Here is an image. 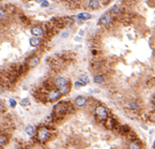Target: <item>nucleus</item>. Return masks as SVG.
I'll list each match as a JSON object with an SVG mask.
<instances>
[{"label":"nucleus","instance_id":"f257e3e1","mask_svg":"<svg viewBox=\"0 0 155 149\" xmlns=\"http://www.w3.org/2000/svg\"><path fill=\"white\" fill-rule=\"evenodd\" d=\"M49 137V130L46 127H41L38 130V140L41 142H45L47 141V139Z\"/></svg>","mask_w":155,"mask_h":149},{"label":"nucleus","instance_id":"f03ea898","mask_svg":"<svg viewBox=\"0 0 155 149\" xmlns=\"http://www.w3.org/2000/svg\"><path fill=\"white\" fill-rule=\"evenodd\" d=\"M94 112H96L97 117H99L101 120H104V119H106V118L108 117V111H107V109H106L104 106H101V105L96 108Z\"/></svg>","mask_w":155,"mask_h":149},{"label":"nucleus","instance_id":"7ed1b4c3","mask_svg":"<svg viewBox=\"0 0 155 149\" xmlns=\"http://www.w3.org/2000/svg\"><path fill=\"white\" fill-rule=\"evenodd\" d=\"M99 21H100V24L108 25V24H110V23L113 21V18H112V16H111V14L108 12V13H105L104 15H102Z\"/></svg>","mask_w":155,"mask_h":149},{"label":"nucleus","instance_id":"20e7f679","mask_svg":"<svg viewBox=\"0 0 155 149\" xmlns=\"http://www.w3.org/2000/svg\"><path fill=\"white\" fill-rule=\"evenodd\" d=\"M60 97H61V95H60L59 90H58V89H52V90H50V93L48 94V101L55 102V101L59 100Z\"/></svg>","mask_w":155,"mask_h":149},{"label":"nucleus","instance_id":"39448f33","mask_svg":"<svg viewBox=\"0 0 155 149\" xmlns=\"http://www.w3.org/2000/svg\"><path fill=\"white\" fill-rule=\"evenodd\" d=\"M66 110H67V105L64 102H61V103H59V104H57L55 106V112L58 113V114L59 113H65Z\"/></svg>","mask_w":155,"mask_h":149},{"label":"nucleus","instance_id":"423d86ee","mask_svg":"<svg viewBox=\"0 0 155 149\" xmlns=\"http://www.w3.org/2000/svg\"><path fill=\"white\" fill-rule=\"evenodd\" d=\"M86 103H87V98L84 96H79L74 100V105H76L78 107H83L86 105Z\"/></svg>","mask_w":155,"mask_h":149},{"label":"nucleus","instance_id":"0eeeda50","mask_svg":"<svg viewBox=\"0 0 155 149\" xmlns=\"http://www.w3.org/2000/svg\"><path fill=\"white\" fill-rule=\"evenodd\" d=\"M67 84V80L64 78V77H57L55 79V85L58 87V88H61L63 86H65Z\"/></svg>","mask_w":155,"mask_h":149},{"label":"nucleus","instance_id":"6e6552de","mask_svg":"<svg viewBox=\"0 0 155 149\" xmlns=\"http://www.w3.org/2000/svg\"><path fill=\"white\" fill-rule=\"evenodd\" d=\"M31 34L34 36V37H40V36H42L43 35V28L42 27H40V26H35V27H33L32 30H31Z\"/></svg>","mask_w":155,"mask_h":149},{"label":"nucleus","instance_id":"1a4fd4ad","mask_svg":"<svg viewBox=\"0 0 155 149\" xmlns=\"http://www.w3.org/2000/svg\"><path fill=\"white\" fill-rule=\"evenodd\" d=\"M39 61H40V58H39L38 56H34V57H32L31 60L28 61V66L33 68V67H35V66L38 65Z\"/></svg>","mask_w":155,"mask_h":149},{"label":"nucleus","instance_id":"9d476101","mask_svg":"<svg viewBox=\"0 0 155 149\" xmlns=\"http://www.w3.org/2000/svg\"><path fill=\"white\" fill-rule=\"evenodd\" d=\"M41 42H42V40L40 38H37V37H33L29 39V44H31V46H34V47L39 46L41 44Z\"/></svg>","mask_w":155,"mask_h":149},{"label":"nucleus","instance_id":"9b49d317","mask_svg":"<svg viewBox=\"0 0 155 149\" xmlns=\"http://www.w3.org/2000/svg\"><path fill=\"white\" fill-rule=\"evenodd\" d=\"M101 2L98 1V0H90V1H88V7L92 10H96V9H99L100 8V4Z\"/></svg>","mask_w":155,"mask_h":149},{"label":"nucleus","instance_id":"f8f14e48","mask_svg":"<svg viewBox=\"0 0 155 149\" xmlns=\"http://www.w3.org/2000/svg\"><path fill=\"white\" fill-rule=\"evenodd\" d=\"M92 16L89 14V13H80L79 15H78V19H81V20H83V21H85V20H88V19H90Z\"/></svg>","mask_w":155,"mask_h":149},{"label":"nucleus","instance_id":"ddd939ff","mask_svg":"<svg viewBox=\"0 0 155 149\" xmlns=\"http://www.w3.org/2000/svg\"><path fill=\"white\" fill-rule=\"evenodd\" d=\"M25 132H26V134L29 135V136L34 135V133H35V127L32 126V125H27V126L25 127Z\"/></svg>","mask_w":155,"mask_h":149},{"label":"nucleus","instance_id":"4468645a","mask_svg":"<svg viewBox=\"0 0 155 149\" xmlns=\"http://www.w3.org/2000/svg\"><path fill=\"white\" fill-rule=\"evenodd\" d=\"M79 81L84 83V84H87L89 82V77L87 76V74H85V73H82V74H80V76H79Z\"/></svg>","mask_w":155,"mask_h":149},{"label":"nucleus","instance_id":"2eb2a0df","mask_svg":"<svg viewBox=\"0 0 155 149\" xmlns=\"http://www.w3.org/2000/svg\"><path fill=\"white\" fill-rule=\"evenodd\" d=\"M104 80H105V79H104V77L102 76V74H97V76H94V78H93V82L97 83V84L103 83Z\"/></svg>","mask_w":155,"mask_h":149},{"label":"nucleus","instance_id":"dca6fc26","mask_svg":"<svg viewBox=\"0 0 155 149\" xmlns=\"http://www.w3.org/2000/svg\"><path fill=\"white\" fill-rule=\"evenodd\" d=\"M111 13H113V14H115V15L122 13V9H121V7H120L118 4H114V5L111 8Z\"/></svg>","mask_w":155,"mask_h":149},{"label":"nucleus","instance_id":"f3484780","mask_svg":"<svg viewBox=\"0 0 155 149\" xmlns=\"http://www.w3.org/2000/svg\"><path fill=\"white\" fill-rule=\"evenodd\" d=\"M59 90V93H60V95L62 96V95H66L67 93H69V90H70V88H69V86L66 84L65 86H63V87H61V88H59L58 89Z\"/></svg>","mask_w":155,"mask_h":149},{"label":"nucleus","instance_id":"a211bd4d","mask_svg":"<svg viewBox=\"0 0 155 149\" xmlns=\"http://www.w3.org/2000/svg\"><path fill=\"white\" fill-rule=\"evenodd\" d=\"M128 107H129L130 109H132V110H137V109L139 108V105H138L137 102L132 101V102H130V103L128 104Z\"/></svg>","mask_w":155,"mask_h":149},{"label":"nucleus","instance_id":"6ab92c4d","mask_svg":"<svg viewBox=\"0 0 155 149\" xmlns=\"http://www.w3.org/2000/svg\"><path fill=\"white\" fill-rule=\"evenodd\" d=\"M129 149H140V145L136 142H132L129 145Z\"/></svg>","mask_w":155,"mask_h":149},{"label":"nucleus","instance_id":"aec40b11","mask_svg":"<svg viewBox=\"0 0 155 149\" xmlns=\"http://www.w3.org/2000/svg\"><path fill=\"white\" fill-rule=\"evenodd\" d=\"M7 142H8V139L4 135H0V147L4 146L7 144Z\"/></svg>","mask_w":155,"mask_h":149},{"label":"nucleus","instance_id":"412c9836","mask_svg":"<svg viewBox=\"0 0 155 149\" xmlns=\"http://www.w3.org/2000/svg\"><path fill=\"white\" fill-rule=\"evenodd\" d=\"M20 104H21L22 106H29V105H31V102H29L28 99H23V100H21Z\"/></svg>","mask_w":155,"mask_h":149},{"label":"nucleus","instance_id":"4be33fe9","mask_svg":"<svg viewBox=\"0 0 155 149\" xmlns=\"http://www.w3.org/2000/svg\"><path fill=\"white\" fill-rule=\"evenodd\" d=\"M86 84H84V83H82V82H80L79 80H78V81H75L74 82V87L78 89V88H79V87H82V86H85Z\"/></svg>","mask_w":155,"mask_h":149},{"label":"nucleus","instance_id":"5701e85b","mask_svg":"<svg viewBox=\"0 0 155 149\" xmlns=\"http://www.w3.org/2000/svg\"><path fill=\"white\" fill-rule=\"evenodd\" d=\"M39 3H41L40 5H41V8H47L48 5H49V2L48 1H46V0H42V1H38Z\"/></svg>","mask_w":155,"mask_h":149},{"label":"nucleus","instance_id":"b1692460","mask_svg":"<svg viewBox=\"0 0 155 149\" xmlns=\"http://www.w3.org/2000/svg\"><path fill=\"white\" fill-rule=\"evenodd\" d=\"M9 103H10V106L13 107V108L16 107V105H17V102H16L13 98H10V99H9Z\"/></svg>","mask_w":155,"mask_h":149},{"label":"nucleus","instance_id":"393cba45","mask_svg":"<svg viewBox=\"0 0 155 149\" xmlns=\"http://www.w3.org/2000/svg\"><path fill=\"white\" fill-rule=\"evenodd\" d=\"M4 15H5V12H4V10L0 8V19H2Z\"/></svg>","mask_w":155,"mask_h":149},{"label":"nucleus","instance_id":"a878e982","mask_svg":"<svg viewBox=\"0 0 155 149\" xmlns=\"http://www.w3.org/2000/svg\"><path fill=\"white\" fill-rule=\"evenodd\" d=\"M68 36H69V33H68V32H64V33L61 35L62 38H66V37H68Z\"/></svg>","mask_w":155,"mask_h":149},{"label":"nucleus","instance_id":"bb28decb","mask_svg":"<svg viewBox=\"0 0 155 149\" xmlns=\"http://www.w3.org/2000/svg\"><path fill=\"white\" fill-rule=\"evenodd\" d=\"M74 40H75V41H82V38H81L80 36H76V37L74 38Z\"/></svg>","mask_w":155,"mask_h":149},{"label":"nucleus","instance_id":"cd10ccee","mask_svg":"<svg viewBox=\"0 0 155 149\" xmlns=\"http://www.w3.org/2000/svg\"><path fill=\"white\" fill-rule=\"evenodd\" d=\"M83 35H84V31H83V30H81V31L79 32V36L81 37V36H83Z\"/></svg>","mask_w":155,"mask_h":149},{"label":"nucleus","instance_id":"c85d7f7f","mask_svg":"<svg viewBox=\"0 0 155 149\" xmlns=\"http://www.w3.org/2000/svg\"><path fill=\"white\" fill-rule=\"evenodd\" d=\"M84 21L83 20H81V19H78V24H82Z\"/></svg>","mask_w":155,"mask_h":149},{"label":"nucleus","instance_id":"c756f323","mask_svg":"<svg viewBox=\"0 0 155 149\" xmlns=\"http://www.w3.org/2000/svg\"><path fill=\"white\" fill-rule=\"evenodd\" d=\"M1 106H2V103H1V102H0V108H1Z\"/></svg>","mask_w":155,"mask_h":149}]
</instances>
